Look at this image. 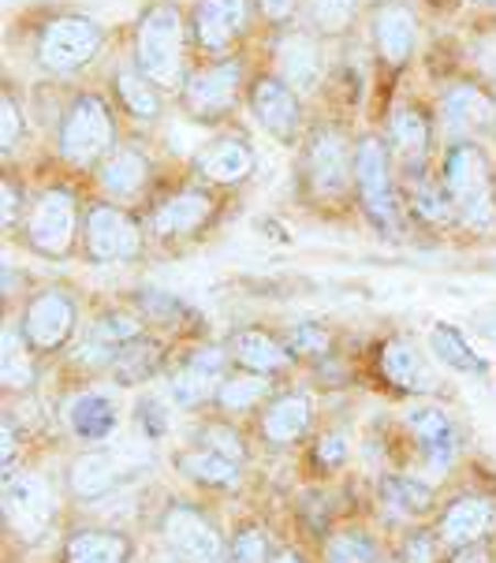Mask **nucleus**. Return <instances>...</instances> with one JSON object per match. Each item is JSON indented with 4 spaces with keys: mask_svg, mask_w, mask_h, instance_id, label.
I'll return each instance as SVG.
<instances>
[{
    "mask_svg": "<svg viewBox=\"0 0 496 563\" xmlns=\"http://www.w3.org/2000/svg\"><path fill=\"white\" fill-rule=\"evenodd\" d=\"M15 455H19L15 422L4 415V422H0V466H4V478H12L15 474Z\"/></svg>",
    "mask_w": 496,
    "mask_h": 563,
    "instance_id": "8fccbe9b",
    "label": "nucleus"
},
{
    "mask_svg": "<svg viewBox=\"0 0 496 563\" xmlns=\"http://www.w3.org/2000/svg\"><path fill=\"white\" fill-rule=\"evenodd\" d=\"M418 49V15L407 4H381L374 15V53L388 71H399L411 64Z\"/></svg>",
    "mask_w": 496,
    "mask_h": 563,
    "instance_id": "412c9836",
    "label": "nucleus"
},
{
    "mask_svg": "<svg viewBox=\"0 0 496 563\" xmlns=\"http://www.w3.org/2000/svg\"><path fill=\"white\" fill-rule=\"evenodd\" d=\"M64 563H131V541L104 527L75 530L64 541Z\"/></svg>",
    "mask_w": 496,
    "mask_h": 563,
    "instance_id": "c756f323",
    "label": "nucleus"
},
{
    "mask_svg": "<svg viewBox=\"0 0 496 563\" xmlns=\"http://www.w3.org/2000/svg\"><path fill=\"white\" fill-rule=\"evenodd\" d=\"M388 142H393V154L404 161L407 172H422L429 146H433V120L422 104H396L393 120H388Z\"/></svg>",
    "mask_w": 496,
    "mask_h": 563,
    "instance_id": "a878e982",
    "label": "nucleus"
},
{
    "mask_svg": "<svg viewBox=\"0 0 496 563\" xmlns=\"http://www.w3.org/2000/svg\"><path fill=\"white\" fill-rule=\"evenodd\" d=\"M437 549L441 545V538H429V533H411L404 545V563H437Z\"/></svg>",
    "mask_w": 496,
    "mask_h": 563,
    "instance_id": "09e8293b",
    "label": "nucleus"
},
{
    "mask_svg": "<svg viewBox=\"0 0 496 563\" xmlns=\"http://www.w3.org/2000/svg\"><path fill=\"white\" fill-rule=\"evenodd\" d=\"M377 369L388 385L399 388V393H407V396H437L441 393V374L433 369V362H429V355L418 351V343L404 340V336L381 343Z\"/></svg>",
    "mask_w": 496,
    "mask_h": 563,
    "instance_id": "f3484780",
    "label": "nucleus"
},
{
    "mask_svg": "<svg viewBox=\"0 0 496 563\" xmlns=\"http://www.w3.org/2000/svg\"><path fill=\"white\" fill-rule=\"evenodd\" d=\"M228 377V355L221 347H195L184 362L172 369L168 393L179 407H202L206 399H217V388Z\"/></svg>",
    "mask_w": 496,
    "mask_h": 563,
    "instance_id": "dca6fc26",
    "label": "nucleus"
},
{
    "mask_svg": "<svg viewBox=\"0 0 496 563\" xmlns=\"http://www.w3.org/2000/svg\"><path fill=\"white\" fill-rule=\"evenodd\" d=\"M217 217V195L206 187H179L146 213V232L161 243H184L206 232Z\"/></svg>",
    "mask_w": 496,
    "mask_h": 563,
    "instance_id": "9d476101",
    "label": "nucleus"
},
{
    "mask_svg": "<svg viewBox=\"0 0 496 563\" xmlns=\"http://www.w3.org/2000/svg\"><path fill=\"white\" fill-rule=\"evenodd\" d=\"M359 0H307L310 26L321 37H340L348 34V26L355 23Z\"/></svg>",
    "mask_w": 496,
    "mask_h": 563,
    "instance_id": "ea45409f",
    "label": "nucleus"
},
{
    "mask_svg": "<svg viewBox=\"0 0 496 563\" xmlns=\"http://www.w3.org/2000/svg\"><path fill=\"white\" fill-rule=\"evenodd\" d=\"M493 179L496 172L489 168V157L478 142L471 139H455L441 157V184L448 190V198L455 202L463 224L485 228L493 221L496 202H493Z\"/></svg>",
    "mask_w": 496,
    "mask_h": 563,
    "instance_id": "f03ea898",
    "label": "nucleus"
},
{
    "mask_svg": "<svg viewBox=\"0 0 496 563\" xmlns=\"http://www.w3.org/2000/svg\"><path fill=\"white\" fill-rule=\"evenodd\" d=\"M448 563H489V549H485L482 541L478 545H463V549L452 552V560Z\"/></svg>",
    "mask_w": 496,
    "mask_h": 563,
    "instance_id": "5fc2aeb1",
    "label": "nucleus"
},
{
    "mask_svg": "<svg viewBox=\"0 0 496 563\" xmlns=\"http://www.w3.org/2000/svg\"><path fill=\"white\" fill-rule=\"evenodd\" d=\"M98 179L112 202H135L150 184V157L135 142H123L98 165Z\"/></svg>",
    "mask_w": 496,
    "mask_h": 563,
    "instance_id": "b1692460",
    "label": "nucleus"
},
{
    "mask_svg": "<svg viewBox=\"0 0 496 563\" xmlns=\"http://www.w3.org/2000/svg\"><path fill=\"white\" fill-rule=\"evenodd\" d=\"M0 508H4V519L19 538L37 541L42 533H49L53 527V489L42 474H12L4 478V489H0Z\"/></svg>",
    "mask_w": 496,
    "mask_h": 563,
    "instance_id": "ddd939ff",
    "label": "nucleus"
},
{
    "mask_svg": "<svg viewBox=\"0 0 496 563\" xmlns=\"http://www.w3.org/2000/svg\"><path fill=\"white\" fill-rule=\"evenodd\" d=\"M246 101H251L254 120L262 123L276 142H284V146H295V142H299L302 101L280 75H257L251 82V90H246Z\"/></svg>",
    "mask_w": 496,
    "mask_h": 563,
    "instance_id": "4468645a",
    "label": "nucleus"
},
{
    "mask_svg": "<svg viewBox=\"0 0 496 563\" xmlns=\"http://www.w3.org/2000/svg\"><path fill=\"white\" fill-rule=\"evenodd\" d=\"M104 49V26L93 15L60 12L45 19L34 34V60L49 75H75Z\"/></svg>",
    "mask_w": 496,
    "mask_h": 563,
    "instance_id": "20e7f679",
    "label": "nucleus"
},
{
    "mask_svg": "<svg viewBox=\"0 0 496 563\" xmlns=\"http://www.w3.org/2000/svg\"><path fill=\"white\" fill-rule=\"evenodd\" d=\"M429 351L444 362L448 369H460V374H485V358L474 355V347L455 324H433L429 329Z\"/></svg>",
    "mask_w": 496,
    "mask_h": 563,
    "instance_id": "4c0bfd02",
    "label": "nucleus"
},
{
    "mask_svg": "<svg viewBox=\"0 0 496 563\" xmlns=\"http://www.w3.org/2000/svg\"><path fill=\"white\" fill-rule=\"evenodd\" d=\"M493 135H496V131H493Z\"/></svg>",
    "mask_w": 496,
    "mask_h": 563,
    "instance_id": "bf43d9fd",
    "label": "nucleus"
},
{
    "mask_svg": "<svg viewBox=\"0 0 496 563\" xmlns=\"http://www.w3.org/2000/svg\"><path fill=\"white\" fill-rule=\"evenodd\" d=\"M161 538L179 563H224L228 556L217 522L195 504H168L161 515Z\"/></svg>",
    "mask_w": 496,
    "mask_h": 563,
    "instance_id": "1a4fd4ad",
    "label": "nucleus"
},
{
    "mask_svg": "<svg viewBox=\"0 0 496 563\" xmlns=\"http://www.w3.org/2000/svg\"><path fill=\"white\" fill-rule=\"evenodd\" d=\"M269 377L262 374H251V369H243V374H228L221 380V388H217V404L224 410H232V415H243V410H262L269 404Z\"/></svg>",
    "mask_w": 496,
    "mask_h": 563,
    "instance_id": "58836bf2",
    "label": "nucleus"
},
{
    "mask_svg": "<svg viewBox=\"0 0 496 563\" xmlns=\"http://www.w3.org/2000/svg\"><path fill=\"white\" fill-rule=\"evenodd\" d=\"M161 362H165V355H161V343L150 340V336H139L131 340L128 347H120L117 355H112L109 362V374L117 377V385H146L150 377L161 369Z\"/></svg>",
    "mask_w": 496,
    "mask_h": 563,
    "instance_id": "72a5a7b5",
    "label": "nucleus"
},
{
    "mask_svg": "<svg viewBox=\"0 0 496 563\" xmlns=\"http://www.w3.org/2000/svg\"><path fill=\"white\" fill-rule=\"evenodd\" d=\"M187 15L172 0H157L135 23V68L161 90L187 86Z\"/></svg>",
    "mask_w": 496,
    "mask_h": 563,
    "instance_id": "f257e3e1",
    "label": "nucleus"
},
{
    "mask_svg": "<svg viewBox=\"0 0 496 563\" xmlns=\"http://www.w3.org/2000/svg\"><path fill=\"white\" fill-rule=\"evenodd\" d=\"M381 500H385L388 511L404 515V519H418V515L433 508V489L411 478V474H385L381 478Z\"/></svg>",
    "mask_w": 496,
    "mask_h": 563,
    "instance_id": "e433bc0d",
    "label": "nucleus"
},
{
    "mask_svg": "<svg viewBox=\"0 0 496 563\" xmlns=\"http://www.w3.org/2000/svg\"><path fill=\"white\" fill-rule=\"evenodd\" d=\"M276 75L291 86L295 93H313L326 79V56H321L318 37L299 26H288L276 42Z\"/></svg>",
    "mask_w": 496,
    "mask_h": 563,
    "instance_id": "a211bd4d",
    "label": "nucleus"
},
{
    "mask_svg": "<svg viewBox=\"0 0 496 563\" xmlns=\"http://www.w3.org/2000/svg\"><path fill=\"white\" fill-rule=\"evenodd\" d=\"M228 355L240 362L243 369H251V374H262V377H276L284 374V369L291 366V351L284 340L269 336V332L262 329H240L228 343Z\"/></svg>",
    "mask_w": 496,
    "mask_h": 563,
    "instance_id": "bb28decb",
    "label": "nucleus"
},
{
    "mask_svg": "<svg viewBox=\"0 0 496 563\" xmlns=\"http://www.w3.org/2000/svg\"><path fill=\"white\" fill-rule=\"evenodd\" d=\"M142 336V321L135 318V313L128 310H104L98 321H93L90 329V340H86V347L79 351V355H98V366L109 369L112 355H117L120 347H128L131 340Z\"/></svg>",
    "mask_w": 496,
    "mask_h": 563,
    "instance_id": "7c9ffc66",
    "label": "nucleus"
},
{
    "mask_svg": "<svg viewBox=\"0 0 496 563\" xmlns=\"http://www.w3.org/2000/svg\"><path fill=\"white\" fill-rule=\"evenodd\" d=\"M0 213H4V228H15L19 217L31 213V202L23 206V190H19V184L12 176H4V187H0Z\"/></svg>",
    "mask_w": 496,
    "mask_h": 563,
    "instance_id": "de8ad7c7",
    "label": "nucleus"
},
{
    "mask_svg": "<svg viewBox=\"0 0 496 563\" xmlns=\"http://www.w3.org/2000/svg\"><path fill=\"white\" fill-rule=\"evenodd\" d=\"M79 224V198L68 187H45L23 217V243L34 254L60 262L75 251V240H82Z\"/></svg>",
    "mask_w": 496,
    "mask_h": 563,
    "instance_id": "39448f33",
    "label": "nucleus"
},
{
    "mask_svg": "<svg viewBox=\"0 0 496 563\" xmlns=\"http://www.w3.org/2000/svg\"><path fill=\"white\" fill-rule=\"evenodd\" d=\"M195 444H202V448H209V452L224 455V460H232V463H243L246 460L243 433H240V429H232V426H224V422L202 426V429H198V437H195Z\"/></svg>",
    "mask_w": 496,
    "mask_h": 563,
    "instance_id": "79ce46f5",
    "label": "nucleus"
},
{
    "mask_svg": "<svg viewBox=\"0 0 496 563\" xmlns=\"http://www.w3.org/2000/svg\"><path fill=\"white\" fill-rule=\"evenodd\" d=\"M112 93L135 123H157L165 117V90L150 82L135 64H123V68L112 71Z\"/></svg>",
    "mask_w": 496,
    "mask_h": 563,
    "instance_id": "cd10ccee",
    "label": "nucleus"
},
{
    "mask_svg": "<svg viewBox=\"0 0 496 563\" xmlns=\"http://www.w3.org/2000/svg\"><path fill=\"white\" fill-rule=\"evenodd\" d=\"M224 563H273V556H269V538H265V530L262 527L235 530V538L228 541Z\"/></svg>",
    "mask_w": 496,
    "mask_h": 563,
    "instance_id": "37998d69",
    "label": "nucleus"
},
{
    "mask_svg": "<svg viewBox=\"0 0 496 563\" xmlns=\"http://www.w3.org/2000/svg\"><path fill=\"white\" fill-rule=\"evenodd\" d=\"M474 4H482V8H496V0H474Z\"/></svg>",
    "mask_w": 496,
    "mask_h": 563,
    "instance_id": "4d7b16f0",
    "label": "nucleus"
},
{
    "mask_svg": "<svg viewBox=\"0 0 496 563\" xmlns=\"http://www.w3.org/2000/svg\"><path fill=\"white\" fill-rule=\"evenodd\" d=\"M257 157L254 146L243 135H221L213 142H206L195 157V172L198 179L209 187H228V184H243L246 176L254 172Z\"/></svg>",
    "mask_w": 496,
    "mask_h": 563,
    "instance_id": "4be33fe9",
    "label": "nucleus"
},
{
    "mask_svg": "<svg viewBox=\"0 0 496 563\" xmlns=\"http://www.w3.org/2000/svg\"><path fill=\"white\" fill-rule=\"evenodd\" d=\"M407 429H411V437L422 448L426 463L429 466H448L455 460V452H460V429H455L452 415H448L444 407H433V404H418L407 410Z\"/></svg>",
    "mask_w": 496,
    "mask_h": 563,
    "instance_id": "5701e85b",
    "label": "nucleus"
},
{
    "mask_svg": "<svg viewBox=\"0 0 496 563\" xmlns=\"http://www.w3.org/2000/svg\"><path fill=\"white\" fill-rule=\"evenodd\" d=\"M377 560V545L366 530H340L329 538L326 545V563H374Z\"/></svg>",
    "mask_w": 496,
    "mask_h": 563,
    "instance_id": "a19ab883",
    "label": "nucleus"
},
{
    "mask_svg": "<svg viewBox=\"0 0 496 563\" xmlns=\"http://www.w3.org/2000/svg\"><path fill=\"white\" fill-rule=\"evenodd\" d=\"M310 422H313V404L307 393H280L257 410V429L276 448L302 441Z\"/></svg>",
    "mask_w": 496,
    "mask_h": 563,
    "instance_id": "393cba45",
    "label": "nucleus"
},
{
    "mask_svg": "<svg viewBox=\"0 0 496 563\" xmlns=\"http://www.w3.org/2000/svg\"><path fill=\"white\" fill-rule=\"evenodd\" d=\"M176 471L187 474L190 482L209 485V489H235L240 485V463L224 460V455L209 452L202 444L176 452Z\"/></svg>",
    "mask_w": 496,
    "mask_h": 563,
    "instance_id": "473e14b6",
    "label": "nucleus"
},
{
    "mask_svg": "<svg viewBox=\"0 0 496 563\" xmlns=\"http://www.w3.org/2000/svg\"><path fill=\"white\" fill-rule=\"evenodd\" d=\"M117 482H120V466L104 452H82L68 466V489L79 500H98V496L117 489Z\"/></svg>",
    "mask_w": 496,
    "mask_h": 563,
    "instance_id": "2f4dec72",
    "label": "nucleus"
},
{
    "mask_svg": "<svg viewBox=\"0 0 496 563\" xmlns=\"http://www.w3.org/2000/svg\"><path fill=\"white\" fill-rule=\"evenodd\" d=\"M257 8H262V15L269 19V23L284 26V23H291V15H295V8H299V0H257Z\"/></svg>",
    "mask_w": 496,
    "mask_h": 563,
    "instance_id": "3c124183",
    "label": "nucleus"
},
{
    "mask_svg": "<svg viewBox=\"0 0 496 563\" xmlns=\"http://www.w3.org/2000/svg\"><path fill=\"white\" fill-rule=\"evenodd\" d=\"M407 202L426 224L441 228V224H452L460 221L455 213V202L448 198V190L441 179H429L426 172H407Z\"/></svg>",
    "mask_w": 496,
    "mask_h": 563,
    "instance_id": "c9c22d12",
    "label": "nucleus"
},
{
    "mask_svg": "<svg viewBox=\"0 0 496 563\" xmlns=\"http://www.w3.org/2000/svg\"><path fill=\"white\" fill-rule=\"evenodd\" d=\"M142 224L117 202H98L82 217V251L93 265H123L142 254Z\"/></svg>",
    "mask_w": 496,
    "mask_h": 563,
    "instance_id": "6e6552de",
    "label": "nucleus"
},
{
    "mask_svg": "<svg viewBox=\"0 0 496 563\" xmlns=\"http://www.w3.org/2000/svg\"><path fill=\"white\" fill-rule=\"evenodd\" d=\"M284 343H288V351L299 358V355H326L332 340L321 324H295L288 336H284Z\"/></svg>",
    "mask_w": 496,
    "mask_h": 563,
    "instance_id": "a18cd8bd",
    "label": "nucleus"
},
{
    "mask_svg": "<svg viewBox=\"0 0 496 563\" xmlns=\"http://www.w3.org/2000/svg\"><path fill=\"white\" fill-rule=\"evenodd\" d=\"M251 31V0H198L190 12V34L198 49L224 56Z\"/></svg>",
    "mask_w": 496,
    "mask_h": 563,
    "instance_id": "2eb2a0df",
    "label": "nucleus"
},
{
    "mask_svg": "<svg viewBox=\"0 0 496 563\" xmlns=\"http://www.w3.org/2000/svg\"><path fill=\"white\" fill-rule=\"evenodd\" d=\"M139 302H142V310H146L150 318H157V321H168V318H179V313H184V302H179L176 295H168V291H142Z\"/></svg>",
    "mask_w": 496,
    "mask_h": 563,
    "instance_id": "49530a36",
    "label": "nucleus"
},
{
    "mask_svg": "<svg viewBox=\"0 0 496 563\" xmlns=\"http://www.w3.org/2000/svg\"><path fill=\"white\" fill-rule=\"evenodd\" d=\"M34 377H37V366H34L31 340L23 336L19 324H8L4 340H0V385L12 388V393H23V388L34 385Z\"/></svg>",
    "mask_w": 496,
    "mask_h": 563,
    "instance_id": "f704fd0d",
    "label": "nucleus"
},
{
    "mask_svg": "<svg viewBox=\"0 0 496 563\" xmlns=\"http://www.w3.org/2000/svg\"><path fill=\"white\" fill-rule=\"evenodd\" d=\"M23 336L31 340L34 351L42 355H53V351H64L79 329V307H75L68 288H42L26 302L23 321H19Z\"/></svg>",
    "mask_w": 496,
    "mask_h": 563,
    "instance_id": "9b49d317",
    "label": "nucleus"
},
{
    "mask_svg": "<svg viewBox=\"0 0 496 563\" xmlns=\"http://www.w3.org/2000/svg\"><path fill=\"white\" fill-rule=\"evenodd\" d=\"M64 418H68V429L79 437V441L98 444V441H104V437L117 433L120 407L112 404V396H104V393H79V396L68 399Z\"/></svg>",
    "mask_w": 496,
    "mask_h": 563,
    "instance_id": "c85d7f7f",
    "label": "nucleus"
},
{
    "mask_svg": "<svg viewBox=\"0 0 496 563\" xmlns=\"http://www.w3.org/2000/svg\"><path fill=\"white\" fill-rule=\"evenodd\" d=\"M117 150V120L101 93H75L56 128V154L71 168H93Z\"/></svg>",
    "mask_w": 496,
    "mask_h": 563,
    "instance_id": "7ed1b4c3",
    "label": "nucleus"
},
{
    "mask_svg": "<svg viewBox=\"0 0 496 563\" xmlns=\"http://www.w3.org/2000/svg\"><path fill=\"white\" fill-rule=\"evenodd\" d=\"M493 202H496V179H493Z\"/></svg>",
    "mask_w": 496,
    "mask_h": 563,
    "instance_id": "13d9d810",
    "label": "nucleus"
},
{
    "mask_svg": "<svg viewBox=\"0 0 496 563\" xmlns=\"http://www.w3.org/2000/svg\"><path fill=\"white\" fill-rule=\"evenodd\" d=\"M23 131H26L23 109H19L15 93L4 90V98H0V154H15L19 142H23Z\"/></svg>",
    "mask_w": 496,
    "mask_h": 563,
    "instance_id": "c03bdc74",
    "label": "nucleus"
},
{
    "mask_svg": "<svg viewBox=\"0 0 496 563\" xmlns=\"http://www.w3.org/2000/svg\"><path fill=\"white\" fill-rule=\"evenodd\" d=\"M496 527V504L489 496L466 493L455 496L452 504L441 511L437 519V538H441L444 549H463V545H478L485 533H493Z\"/></svg>",
    "mask_w": 496,
    "mask_h": 563,
    "instance_id": "aec40b11",
    "label": "nucleus"
},
{
    "mask_svg": "<svg viewBox=\"0 0 496 563\" xmlns=\"http://www.w3.org/2000/svg\"><path fill=\"white\" fill-rule=\"evenodd\" d=\"M355 190L362 213L381 232H399V195L393 179V150L377 135H362L355 146Z\"/></svg>",
    "mask_w": 496,
    "mask_h": 563,
    "instance_id": "423d86ee",
    "label": "nucleus"
},
{
    "mask_svg": "<svg viewBox=\"0 0 496 563\" xmlns=\"http://www.w3.org/2000/svg\"><path fill=\"white\" fill-rule=\"evenodd\" d=\"M441 123L452 135H485L496 131V101L478 82H452L441 93Z\"/></svg>",
    "mask_w": 496,
    "mask_h": 563,
    "instance_id": "6ab92c4d",
    "label": "nucleus"
},
{
    "mask_svg": "<svg viewBox=\"0 0 496 563\" xmlns=\"http://www.w3.org/2000/svg\"><path fill=\"white\" fill-rule=\"evenodd\" d=\"M273 563H307V556L295 549H280V552H273Z\"/></svg>",
    "mask_w": 496,
    "mask_h": 563,
    "instance_id": "6e6d98bb",
    "label": "nucleus"
},
{
    "mask_svg": "<svg viewBox=\"0 0 496 563\" xmlns=\"http://www.w3.org/2000/svg\"><path fill=\"white\" fill-rule=\"evenodd\" d=\"M246 68L240 56H221V60L206 64V68L190 71L184 86V104L195 120H221L240 101Z\"/></svg>",
    "mask_w": 496,
    "mask_h": 563,
    "instance_id": "f8f14e48",
    "label": "nucleus"
},
{
    "mask_svg": "<svg viewBox=\"0 0 496 563\" xmlns=\"http://www.w3.org/2000/svg\"><path fill=\"white\" fill-rule=\"evenodd\" d=\"M348 460V441H343L340 433L326 437V441L318 444V463H329V466H340Z\"/></svg>",
    "mask_w": 496,
    "mask_h": 563,
    "instance_id": "603ef678",
    "label": "nucleus"
},
{
    "mask_svg": "<svg viewBox=\"0 0 496 563\" xmlns=\"http://www.w3.org/2000/svg\"><path fill=\"white\" fill-rule=\"evenodd\" d=\"M139 418H142V429H150V422H154V437H161L168 429V418H165V410H161L157 399H142Z\"/></svg>",
    "mask_w": 496,
    "mask_h": 563,
    "instance_id": "864d4df0",
    "label": "nucleus"
},
{
    "mask_svg": "<svg viewBox=\"0 0 496 563\" xmlns=\"http://www.w3.org/2000/svg\"><path fill=\"white\" fill-rule=\"evenodd\" d=\"M302 168H307V187L318 198H340L355 184V146L337 123H318L302 146Z\"/></svg>",
    "mask_w": 496,
    "mask_h": 563,
    "instance_id": "0eeeda50",
    "label": "nucleus"
}]
</instances>
